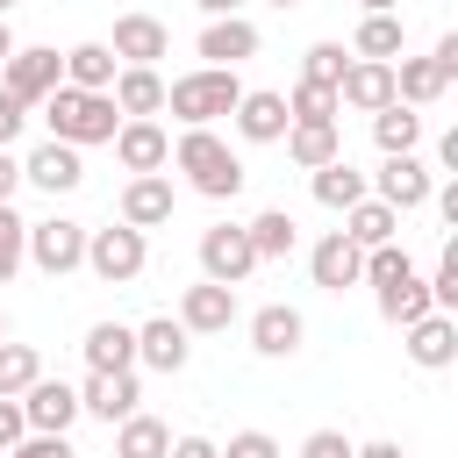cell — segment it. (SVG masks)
Wrapping results in <instances>:
<instances>
[{
  "mask_svg": "<svg viewBox=\"0 0 458 458\" xmlns=\"http://www.w3.org/2000/svg\"><path fill=\"white\" fill-rule=\"evenodd\" d=\"M43 129L57 136V143H72V150H86V143H107L114 129H122V107H114V93H86V86H50L43 100Z\"/></svg>",
  "mask_w": 458,
  "mask_h": 458,
  "instance_id": "6da1fadb",
  "label": "cell"
},
{
  "mask_svg": "<svg viewBox=\"0 0 458 458\" xmlns=\"http://www.w3.org/2000/svg\"><path fill=\"white\" fill-rule=\"evenodd\" d=\"M172 172H186V186L200 193V200H236L243 193V157L215 136V129H179V143H172Z\"/></svg>",
  "mask_w": 458,
  "mask_h": 458,
  "instance_id": "7a4b0ae2",
  "label": "cell"
},
{
  "mask_svg": "<svg viewBox=\"0 0 458 458\" xmlns=\"http://www.w3.org/2000/svg\"><path fill=\"white\" fill-rule=\"evenodd\" d=\"M236 100H243L236 64H200V72H186V79L165 86V114H179V129H215Z\"/></svg>",
  "mask_w": 458,
  "mask_h": 458,
  "instance_id": "3957f363",
  "label": "cell"
},
{
  "mask_svg": "<svg viewBox=\"0 0 458 458\" xmlns=\"http://www.w3.org/2000/svg\"><path fill=\"white\" fill-rule=\"evenodd\" d=\"M143 265H150V236L143 229H129V222L86 229V272L100 286H129V279H143Z\"/></svg>",
  "mask_w": 458,
  "mask_h": 458,
  "instance_id": "277c9868",
  "label": "cell"
},
{
  "mask_svg": "<svg viewBox=\"0 0 458 458\" xmlns=\"http://www.w3.org/2000/svg\"><path fill=\"white\" fill-rule=\"evenodd\" d=\"M29 265H36L43 279L79 272V265H86V222H72V215H43V222H29Z\"/></svg>",
  "mask_w": 458,
  "mask_h": 458,
  "instance_id": "5b68a950",
  "label": "cell"
},
{
  "mask_svg": "<svg viewBox=\"0 0 458 458\" xmlns=\"http://www.w3.org/2000/svg\"><path fill=\"white\" fill-rule=\"evenodd\" d=\"M365 186H372V200H386L394 215H408V208H429V193H437V172H429L415 150H394V157H379V172H372Z\"/></svg>",
  "mask_w": 458,
  "mask_h": 458,
  "instance_id": "8992f818",
  "label": "cell"
},
{
  "mask_svg": "<svg viewBox=\"0 0 458 458\" xmlns=\"http://www.w3.org/2000/svg\"><path fill=\"white\" fill-rule=\"evenodd\" d=\"M250 272H258V250H250L243 222H215V229H200V279H215V286H243Z\"/></svg>",
  "mask_w": 458,
  "mask_h": 458,
  "instance_id": "52a82bcc",
  "label": "cell"
},
{
  "mask_svg": "<svg viewBox=\"0 0 458 458\" xmlns=\"http://www.w3.org/2000/svg\"><path fill=\"white\" fill-rule=\"evenodd\" d=\"M0 86H7L21 107H36L50 86H64V57H57V50H43V43H14V57L0 64Z\"/></svg>",
  "mask_w": 458,
  "mask_h": 458,
  "instance_id": "ba28073f",
  "label": "cell"
},
{
  "mask_svg": "<svg viewBox=\"0 0 458 458\" xmlns=\"http://www.w3.org/2000/svg\"><path fill=\"white\" fill-rule=\"evenodd\" d=\"M114 208H122V222H129V229H143V236H150V229H165V222H172L179 186H172V172H129V186H122V200H114Z\"/></svg>",
  "mask_w": 458,
  "mask_h": 458,
  "instance_id": "9c48e42d",
  "label": "cell"
},
{
  "mask_svg": "<svg viewBox=\"0 0 458 458\" xmlns=\"http://www.w3.org/2000/svg\"><path fill=\"white\" fill-rule=\"evenodd\" d=\"M107 143H114L122 172H165V165H172V136H165L157 114H122V129H114Z\"/></svg>",
  "mask_w": 458,
  "mask_h": 458,
  "instance_id": "30bf717a",
  "label": "cell"
},
{
  "mask_svg": "<svg viewBox=\"0 0 458 458\" xmlns=\"http://www.w3.org/2000/svg\"><path fill=\"white\" fill-rule=\"evenodd\" d=\"M21 179H29V186H43V193L57 200V193H79V186H86V157H79L72 143L43 136V143L21 157Z\"/></svg>",
  "mask_w": 458,
  "mask_h": 458,
  "instance_id": "8fae6325",
  "label": "cell"
},
{
  "mask_svg": "<svg viewBox=\"0 0 458 458\" xmlns=\"http://www.w3.org/2000/svg\"><path fill=\"white\" fill-rule=\"evenodd\" d=\"M308 272H315L322 293H351V286H365V250H358L344 229H329V236L308 250Z\"/></svg>",
  "mask_w": 458,
  "mask_h": 458,
  "instance_id": "7c38bea8",
  "label": "cell"
},
{
  "mask_svg": "<svg viewBox=\"0 0 458 458\" xmlns=\"http://www.w3.org/2000/svg\"><path fill=\"white\" fill-rule=\"evenodd\" d=\"M186 358H193V336H186L179 315L136 322V365H150V372H186Z\"/></svg>",
  "mask_w": 458,
  "mask_h": 458,
  "instance_id": "4fadbf2b",
  "label": "cell"
},
{
  "mask_svg": "<svg viewBox=\"0 0 458 458\" xmlns=\"http://www.w3.org/2000/svg\"><path fill=\"white\" fill-rule=\"evenodd\" d=\"M401 336H408V358H415L422 372H451V365H458V315L429 308V315H415Z\"/></svg>",
  "mask_w": 458,
  "mask_h": 458,
  "instance_id": "5bb4252c",
  "label": "cell"
},
{
  "mask_svg": "<svg viewBox=\"0 0 458 458\" xmlns=\"http://www.w3.org/2000/svg\"><path fill=\"white\" fill-rule=\"evenodd\" d=\"M229 122H236L243 143H279L293 114H286V93H272V86H243V100L229 107Z\"/></svg>",
  "mask_w": 458,
  "mask_h": 458,
  "instance_id": "9a60e30c",
  "label": "cell"
},
{
  "mask_svg": "<svg viewBox=\"0 0 458 458\" xmlns=\"http://www.w3.org/2000/svg\"><path fill=\"white\" fill-rule=\"evenodd\" d=\"M372 301H379V315L394 322V329H408L415 315H429L437 301H429V279L415 272V258L401 265V272H386V279H372Z\"/></svg>",
  "mask_w": 458,
  "mask_h": 458,
  "instance_id": "2e32d148",
  "label": "cell"
},
{
  "mask_svg": "<svg viewBox=\"0 0 458 458\" xmlns=\"http://www.w3.org/2000/svg\"><path fill=\"white\" fill-rule=\"evenodd\" d=\"M179 322H186V336H222V329L236 322V286L193 279V286L179 293Z\"/></svg>",
  "mask_w": 458,
  "mask_h": 458,
  "instance_id": "e0dca14e",
  "label": "cell"
},
{
  "mask_svg": "<svg viewBox=\"0 0 458 458\" xmlns=\"http://www.w3.org/2000/svg\"><path fill=\"white\" fill-rule=\"evenodd\" d=\"M301 344H308V315H301V308L265 301V308L250 315V351H258V358H293Z\"/></svg>",
  "mask_w": 458,
  "mask_h": 458,
  "instance_id": "ac0fdd59",
  "label": "cell"
},
{
  "mask_svg": "<svg viewBox=\"0 0 458 458\" xmlns=\"http://www.w3.org/2000/svg\"><path fill=\"white\" fill-rule=\"evenodd\" d=\"M136 401H143V386H136V372H86V386H79V415H93V422H122V415H136Z\"/></svg>",
  "mask_w": 458,
  "mask_h": 458,
  "instance_id": "d6986e66",
  "label": "cell"
},
{
  "mask_svg": "<svg viewBox=\"0 0 458 458\" xmlns=\"http://www.w3.org/2000/svg\"><path fill=\"white\" fill-rule=\"evenodd\" d=\"M107 50H114V64H157V57H172V29L157 14H122Z\"/></svg>",
  "mask_w": 458,
  "mask_h": 458,
  "instance_id": "ffe728a7",
  "label": "cell"
},
{
  "mask_svg": "<svg viewBox=\"0 0 458 458\" xmlns=\"http://www.w3.org/2000/svg\"><path fill=\"white\" fill-rule=\"evenodd\" d=\"M394 100V64L379 57H351L344 79H336V107H358V114H379Z\"/></svg>",
  "mask_w": 458,
  "mask_h": 458,
  "instance_id": "44dd1931",
  "label": "cell"
},
{
  "mask_svg": "<svg viewBox=\"0 0 458 458\" xmlns=\"http://www.w3.org/2000/svg\"><path fill=\"white\" fill-rule=\"evenodd\" d=\"M243 57H258V21L215 14V21L200 29V64H243Z\"/></svg>",
  "mask_w": 458,
  "mask_h": 458,
  "instance_id": "7402d4cb",
  "label": "cell"
},
{
  "mask_svg": "<svg viewBox=\"0 0 458 458\" xmlns=\"http://www.w3.org/2000/svg\"><path fill=\"white\" fill-rule=\"evenodd\" d=\"M21 415H29V429H72L79 422V386H64V379H36L29 394H21Z\"/></svg>",
  "mask_w": 458,
  "mask_h": 458,
  "instance_id": "603a6c76",
  "label": "cell"
},
{
  "mask_svg": "<svg viewBox=\"0 0 458 458\" xmlns=\"http://www.w3.org/2000/svg\"><path fill=\"white\" fill-rule=\"evenodd\" d=\"M444 93H451V79L437 72V57H408V50L394 57V100L401 107H437Z\"/></svg>",
  "mask_w": 458,
  "mask_h": 458,
  "instance_id": "cb8c5ba5",
  "label": "cell"
},
{
  "mask_svg": "<svg viewBox=\"0 0 458 458\" xmlns=\"http://www.w3.org/2000/svg\"><path fill=\"white\" fill-rule=\"evenodd\" d=\"M107 93H114L122 114H165V72L157 64H122Z\"/></svg>",
  "mask_w": 458,
  "mask_h": 458,
  "instance_id": "d4e9b609",
  "label": "cell"
},
{
  "mask_svg": "<svg viewBox=\"0 0 458 458\" xmlns=\"http://www.w3.org/2000/svg\"><path fill=\"white\" fill-rule=\"evenodd\" d=\"M86 372H136V329L129 322H93L86 329Z\"/></svg>",
  "mask_w": 458,
  "mask_h": 458,
  "instance_id": "484cf974",
  "label": "cell"
},
{
  "mask_svg": "<svg viewBox=\"0 0 458 458\" xmlns=\"http://www.w3.org/2000/svg\"><path fill=\"white\" fill-rule=\"evenodd\" d=\"M286 157L301 165V172H315V165H329V157H344V136H336V122H286Z\"/></svg>",
  "mask_w": 458,
  "mask_h": 458,
  "instance_id": "4316f807",
  "label": "cell"
},
{
  "mask_svg": "<svg viewBox=\"0 0 458 458\" xmlns=\"http://www.w3.org/2000/svg\"><path fill=\"white\" fill-rule=\"evenodd\" d=\"M308 186H315V200H322L329 215H344L351 200H365V193H372V186H365V172H358L351 157H329V165H315V172H308Z\"/></svg>",
  "mask_w": 458,
  "mask_h": 458,
  "instance_id": "83f0119b",
  "label": "cell"
},
{
  "mask_svg": "<svg viewBox=\"0 0 458 458\" xmlns=\"http://www.w3.org/2000/svg\"><path fill=\"white\" fill-rule=\"evenodd\" d=\"M344 236H351L358 250H379V243H394V236H401V215H394L386 200H372V193H365V200H351V208H344Z\"/></svg>",
  "mask_w": 458,
  "mask_h": 458,
  "instance_id": "f1b7e54d",
  "label": "cell"
},
{
  "mask_svg": "<svg viewBox=\"0 0 458 458\" xmlns=\"http://www.w3.org/2000/svg\"><path fill=\"white\" fill-rule=\"evenodd\" d=\"M243 236H250V250H258V265H265V258H293V243H301V222H293L286 208H258V215L243 222Z\"/></svg>",
  "mask_w": 458,
  "mask_h": 458,
  "instance_id": "f546056e",
  "label": "cell"
},
{
  "mask_svg": "<svg viewBox=\"0 0 458 458\" xmlns=\"http://www.w3.org/2000/svg\"><path fill=\"white\" fill-rule=\"evenodd\" d=\"M114 72H122V64H114V50H107V43H72V50H64V86L107 93V86H114Z\"/></svg>",
  "mask_w": 458,
  "mask_h": 458,
  "instance_id": "4dcf8cb0",
  "label": "cell"
},
{
  "mask_svg": "<svg viewBox=\"0 0 458 458\" xmlns=\"http://www.w3.org/2000/svg\"><path fill=\"white\" fill-rule=\"evenodd\" d=\"M165 451H172V429H165L157 415L136 408V415L114 422V458H165Z\"/></svg>",
  "mask_w": 458,
  "mask_h": 458,
  "instance_id": "1f68e13d",
  "label": "cell"
},
{
  "mask_svg": "<svg viewBox=\"0 0 458 458\" xmlns=\"http://www.w3.org/2000/svg\"><path fill=\"white\" fill-rule=\"evenodd\" d=\"M401 50H408L401 14H365V21H358V36H351V57H379V64H394Z\"/></svg>",
  "mask_w": 458,
  "mask_h": 458,
  "instance_id": "d6a6232c",
  "label": "cell"
},
{
  "mask_svg": "<svg viewBox=\"0 0 458 458\" xmlns=\"http://www.w3.org/2000/svg\"><path fill=\"white\" fill-rule=\"evenodd\" d=\"M372 143H379V157H394V150H415V143H422V107H401V100H386V107L372 114Z\"/></svg>",
  "mask_w": 458,
  "mask_h": 458,
  "instance_id": "836d02e7",
  "label": "cell"
},
{
  "mask_svg": "<svg viewBox=\"0 0 458 458\" xmlns=\"http://www.w3.org/2000/svg\"><path fill=\"white\" fill-rule=\"evenodd\" d=\"M43 379V351L36 344H7L0 336V394H29Z\"/></svg>",
  "mask_w": 458,
  "mask_h": 458,
  "instance_id": "e575fe53",
  "label": "cell"
},
{
  "mask_svg": "<svg viewBox=\"0 0 458 458\" xmlns=\"http://www.w3.org/2000/svg\"><path fill=\"white\" fill-rule=\"evenodd\" d=\"M286 114H293V122H336L344 107H336V86H308V79H293Z\"/></svg>",
  "mask_w": 458,
  "mask_h": 458,
  "instance_id": "d590c367",
  "label": "cell"
},
{
  "mask_svg": "<svg viewBox=\"0 0 458 458\" xmlns=\"http://www.w3.org/2000/svg\"><path fill=\"white\" fill-rule=\"evenodd\" d=\"M21 265H29V222H21V215L0 200V286H7Z\"/></svg>",
  "mask_w": 458,
  "mask_h": 458,
  "instance_id": "8d00e7d4",
  "label": "cell"
},
{
  "mask_svg": "<svg viewBox=\"0 0 458 458\" xmlns=\"http://www.w3.org/2000/svg\"><path fill=\"white\" fill-rule=\"evenodd\" d=\"M344 64H351V50H344V43H308L301 79H308V86H336V79H344Z\"/></svg>",
  "mask_w": 458,
  "mask_h": 458,
  "instance_id": "74e56055",
  "label": "cell"
},
{
  "mask_svg": "<svg viewBox=\"0 0 458 458\" xmlns=\"http://www.w3.org/2000/svg\"><path fill=\"white\" fill-rule=\"evenodd\" d=\"M429 301H437L444 315H458V243H444V258H437V272H429Z\"/></svg>",
  "mask_w": 458,
  "mask_h": 458,
  "instance_id": "f35d334b",
  "label": "cell"
},
{
  "mask_svg": "<svg viewBox=\"0 0 458 458\" xmlns=\"http://www.w3.org/2000/svg\"><path fill=\"white\" fill-rule=\"evenodd\" d=\"M7 458H79V451H72V437H57V429H29Z\"/></svg>",
  "mask_w": 458,
  "mask_h": 458,
  "instance_id": "ab89813d",
  "label": "cell"
},
{
  "mask_svg": "<svg viewBox=\"0 0 458 458\" xmlns=\"http://www.w3.org/2000/svg\"><path fill=\"white\" fill-rule=\"evenodd\" d=\"M293 458H351V437H344V429H308Z\"/></svg>",
  "mask_w": 458,
  "mask_h": 458,
  "instance_id": "60d3db41",
  "label": "cell"
},
{
  "mask_svg": "<svg viewBox=\"0 0 458 458\" xmlns=\"http://www.w3.org/2000/svg\"><path fill=\"white\" fill-rule=\"evenodd\" d=\"M222 458H286V451H279L265 429H236V437L222 444Z\"/></svg>",
  "mask_w": 458,
  "mask_h": 458,
  "instance_id": "b9f144b4",
  "label": "cell"
},
{
  "mask_svg": "<svg viewBox=\"0 0 458 458\" xmlns=\"http://www.w3.org/2000/svg\"><path fill=\"white\" fill-rule=\"evenodd\" d=\"M29 437V415H21V394H0V451H14Z\"/></svg>",
  "mask_w": 458,
  "mask_h": 458,
  "instance_id": "7bdbcfd3",
  "label": "cell"
},
{
  "mask_svg": "<svg viewBox=\"0 0 458 458\" xmlns=\"http://www.w3.org/2000/svg\"><path fill=\"white\" fill-rule=\"evenodd\" d=\"M21 122H29V107L0 86V150H14V136H21Z\"/></svg>",
  "mask_w": 458,
  "mask_h": 458,
  "instance_id": "ee69618b",
  "label": "cell"
},
{
  "mask_svg": "<svg viewBox=\"0 0 458 458\" xmlns=\"http://www.w3.org/2000/svg\"><path fill=\"white\" fill-rule=\"evenodd\" d=\"M165 458H222V444H215V437H172Z\"/></svg>",
  "mask_w": 458,
  "mask_h": 458,
  "instance_id": "f6af8a7d",
  "label": "cell"
},
{
  "mask_svg": "<svg viewBox=\"0 0 458 458\" xmlns=\"http://www.w3.org/2000/svg\"><path fill=\"white\" fill-rule=\"evenodd\" d=\"M429 57H437V72H444V79H458V36H437V50H429Z\"/></svg>",
  "mask_w": 458,
  "mask_h": 458,
  "instance_id": "bcb514c9",
  "label": "cell"
},
{
  "mask_svg": "<svg viewBox=\"0 0 458 458\" xmlns=\"http://www.w3.org/2000/svg\"><path fill=\"white\" fill-rule=\"evenodd\" d=\"M351 458H408L394 437H372V444H351Z\"/></svg>",
  "mask_w": 458,
  "mask_h": 458,
  "instance_id": "7dc6e473",
  "label": "cell"
},
{
  "mask_svg": "<svg viewBox=\"0 0 458 458\" xmlns=\"http://www.w3.org/2000/svg\"><path fill=\"white\" fill-rule=\"evenodd\" d=\"M14 186H21V157L0 150V200H14Z\"/></svg>",
  "mask_w": 458,
  "mask_h": 458,
  "instance_id": "c3c4849f",
  "label": "cell"
},
{
  "mask_svg": "<svg viewBox=\"0 0 458 458\" xmlns=\"http://www.w3.org/2000/svg\"><path fill=\"white\" fill-rule=\"evenodd\" d=\"M193 7H200L208 21H215V14H243V0H193Z\"/></svg>",
  "mask_w": 458,
  "mask_h": 458,
  "instance_id": "681fc988",
  "label": "cell"
},
{
  "mask_svg": "<svg viewBox=\"0 0 458 458\" xmlns=\"http://www.w3.org/2000/svg\"><path fill=\"white\" fill-rule=\"evenodd\" d=\"M14 57V29H7V14H0V64Z\"/></svg>",
  "mask_w": 458,
  "mask_h": 458,
  "instance_id": "f907efd6",
  "label": "cell"
},
{
  "mask_svg": "<svg viewBox=\"0 0 458 458\" xmlns=\"http://www.w3.org/2000/svg\"><path fill=\"white\" fill-rule=\"evenodd\" d=\"M358 7H365V14H394L401 0H358Z\"/></svg>",
  "mask_w": 458,
  "mask_h": 458,
  "instance_id": "816d5d0a",
  "label": "cell"
},
{
  "mask_svg": "<svg viewBox=\"0 0 458 458\" xmlns=\"http://www.w3.org/2000/svg\"><path fill=\"white\" fill-rule=\"evenodd\" d=\"M14 7H21V0H0V14H14Z\"/></svg>",
  "mask_w": 458,
  "mask_h": 458,
  "instance_id": "f5cc1de1",
  "label": "cell"
},
{
  "mask_svg": "<svg viewBox=\"0 0 458 458\" xmlns=\"http://www.w3.org/2000/svg\"><path fill=\"white\" fill-rule=\"evenodd\" d=\"M265 7H301V0H265Z\"/></svg>",
  "mask_w": 458,
  "mask_h": 458,
  "instance_id": "db71d44e",
  "label": "cell"
},
{
  "mask_svg": "<svg viewBox=\"0 0 458 458\" xmlns=\"http://www.w3.org/2000/svg\"><path fill=\"white\" fill-rule=\"evenodd\" d=\"M0 336H7V308H0Z\"/></svg>",
  "mask_w": 458,
  "mask_h": 458,
  "instance_id": "11a10c76",
  "label": "cell"
},
{
  "mask_svg": "<svg viewBox=\"0 0 458 458\" xmlns=\"http://www.w3.org/2000/svg\"><path fill=\"white\" fill-rule=\"evenodd\" d=\"M0 458H7V451H0Z\"/></svg>",
  "mask_w": 458,
  "mask_h": 458,
  "instance_id": "9f6ffc18",
  "label": "cell"
}]
</instances>
